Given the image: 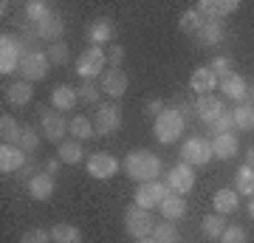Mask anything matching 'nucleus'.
Wrapping results in <instances>:
<instances>
[{
  "label": "nucleus",
  "mask_w": 254,
  "mask_h": 243,
  "mask_svg": "<svg viewBox=\"0 0 254 243\" xmlns=\"http://www.w3.org/2000/svg\"><path fill=\"white\" fill-rule=\"evenodd\" d=\"M161 159L150 150H133V153H127L125 159V172L127 178H133L136 184H147V181H158L161 175Z\"/></svg>",
  "instance_id": "1"
},
{
  "label": "nucleus",
  "mask_w": 254,
  "mask_h": 243,
  "mask_svg": "<svg viewBox=\"0 0 254 243\" xmlns=\"http://www.w3.org/2000/svg\"><path fill=\"white\" fill-rule=\"evenodd\" d=\"M184 127H187V125H184V113H181V110L167 108L161 116L155 119L153 130H155V139H158L161 144H173V142H178V139H181Z\"/></svg>",
  "instance_id": "2"
},
{
  "label": "nucleus",
  "mask_w": 254,
  "mask_h": 243,
  "mask_svg": "<svg viewBox=\"0 0 254 243\" xmlns=\"http://www.w3.org/2000/svg\"><path fill=\"white\" fill-rule=\"evenodd\" d=\"M26 54H28V51L23 48L20 37L3 34V37H0V74L6 77V74L20 71V63H23V57H26Z\"/></svg>",
  "instance_id": "3"
},
{
  "label": "nucleus",
  "mask_w": 254,
  "mask_h": 243,
  "mask_svg": "<svg viewBox=\"0 0 254 243\" xmlns=\"http://www.w3.org/2000/svg\"><path fill=\"white\" fill-rule=\"evenodd\" d=\"M125 229L127 235H133L136 241H141V238H150L155 229V221L153 215H150V209H141V207H127L125 209Z\"/></svg>",
  "instance_id": "4"
},
{
  "label": "nucleus",
  "mask_w": 254,
  "mask_h": 243,
  "mask_svg": "<svg viewBox=\"0 0 254 243\" xmlns=\"http://www.w3.org/2000/svg\"><path fill=\"white\" fill-rule=\"evenodd\" d=\"M105 63H108V54L96 45H91L76 57V74L82 80H96L99 74H105Z\"/></svg>",
  "instance_id": "5"
},
{
  "label": "nucleus",
  "mask_w": 254,
  "mask_h": 243,
  "mask_svg": "<svg viewBox=\"0 0 254 243\" xmlns=\"http://www.w3.org/2000/svg\"><path fill=\"white\" fill-rule=\"evenodd\" d=\"M40 127H43L48 142H57V144H63L65 133H71V122H65L60 110H48V108L40 110Z\"/></svg>",
  "instance_id": "6"
},
{
  "label": "nucleus",
  "mask_w": 254,
  "mask_h": 243,
  "mask_svg": "<svg viewBox=\"0 0 254 243\" xmlns=\"http://www.w3.org/2000/svg\"><path fill=\"white\" fill-rule=\"evenodd\" d=\"M181 156H184V164H190V167H203V164H209V159L215 153H212L209 139H203V136H190L181 147Z\"/></svg>",
  "instance_id": "7"
},
{
  "label": "nucleus",
  "mask_w": 254,
  "mask_h": 243,
  "mask_svg": "<svg viewBox=\"0 0 254 243\" xmlns=\"http://www.w3.org/2000/svg\"><path fill=\"white\" fill-rule=\"evenodd\" d=\"M48 65H51V60H48V51H37V48H34V51H28V54L23 57L20 71H23L26 82H40V80H46Z\"/></svg>",
  "instance_id": "8"
},
{
  "label": "nucleus",
  "mask_w": 254,
  "mask_h": 243,
  "mask_svg": "<svg viewBox=\"0 0 254 243\" xmlns=\"http://www.w3.org/2000/svg\"><path fill=\"white\" fill-rule=\"evenodd\" d=\"M167 189L170 192H175V195H187V192H192V187H195V172H192L190 164H175L173 170L167 172Z\"/></svg>",
  "instance_id": "9"
},
{
  "label": "nucleus",
  "mask_w": 254,
  "mask_h": 243,
  "mask_svg": "<svg viewBox=\"0 0 254 243\" xmlns=\"http://www.w3.org/2000/svg\"><path fill=\"white\" fill-rule=\"evenodd\" d=\"M167 184H161V181H147V184H138L136 189V207L141 209H155L161 207V201L167 198Z\"/></svg>",
  "instance_id": "10"
},
{
  "label": "nucleus",
  "mask_w": 254,
  "mask_h": 243,
  "mask_svg": "<svg viewBox=\"0 0 254 243\" xmlns=\"http://www.w3.org/2000/svg\"><path fill=\"white\" fill-rule=\"evenodd\" d=\"M122 125V110L116 105H96V133L99 136H110L113 130H119Z\"/></svg>",
  "instance_id": "11"
},
{
  "label": "nucleus",
  "mask_w": 254,
  "mask_h": 243,
  "mask_svg": "<svg viewBox=\"0 0 254 243\" xmlns=\"http://www.w3.org/2000/svg\"><path fill=\"white\" fill-rule=\"evenodd\" d=\"M127 88H130V80H127V74L122 71V68H108V71L102 74V90L108 93V96H113V99H119V96H125Z\"/></svg>",
  "instance_id": "12"
},
{
  "label": "nucleus",
  "mask_w": 254,
  "mask_h": 243,
  "mask_svg": "<svg viewBox=\"0 0 254 243\" xmlns=\"http://www.w3.org/2000/svg\"><path fill=\"white\" fill-rule=\"evenodd\" d=\"M34 34L40 37V40H48L51 45L60 43V40H63V34H65L63 17H57V14H51V11H48L40 23H34Z\"/></svg>",
  "instance_id": "13"
},
{
  "label": "nucleus",
  "mask_w": 254,
  "mask_h": 243,
  "mask_svg": "<svg viewBox=\"0 0 254 243\" xmlns=\"http://www.w3.org/2000/svg\"><path fill=\"white\" fill-rule=\"evenodd\" d=\"M119 172V162L116 156L110 153H93L91 159H88V175H93V178H110V175H116Z\"/></svg>",
  "instance_id": "14"
},
{
  "label": "nucleus",
  "mask_w": 254,
  "mask_h": 243,
  "mask_svg": "<svg viewBox=\"0 0 254 243\" xmlns=\"http://www.w3.org/2000/svg\"><path fill=\"white\" fill-rule=\"evenodd\" d=\"M190 88L198 93V96H209L215 88H220V80L212 74V68L209 65H203V68H195L190 77Z\"/></svg>",
  "instance_id": "15"
},
{
  "label": "nucleus",
  "mask_w": 254,
  "mask_h": 243,
  "mask_svg": "<svg viewBox=\"0 0 254 243\" xmlns=\"http://www.w3.org/2000/svg\"><path fill=\"white\" fill-rule=\"evenodd\" d=\"M195 9H198L206 20H220V17L235 14L237 11V0H200Z\"/></svg>",
  "instance_id": "16"
},
{
  "label": "nucleus",
  "mask_w": 254,
  "mask_h": 243,
  "mask_svg": "<svg viewBox=\"0 0 254 243\" xmlns=\"http://www.w3.org/2000/svg\"><path fill=\"white\" fill-rule=\"evenodd\" d=\"M26 164V153L17 144H0V172H17Z\"/></svg>",
  "instance_id": "17"
},
{
  "label": "nucleus",
  "mask_w": 254,
  "mask_h": 243,
  "mask_svg": "<svg viewBox=\"0 0 254 243\" xmlns=\"http://www.w3.org/2000/svg\"><path fill=\"white\" fill-rule=\"evenodd\" d=\"M195 110H198L200 122H206V125H212L215 119L226 110V105H223V99H218L215 93H209V96H198V102H195Z\"/></svg>",
  "instance_id": "18"
},
{
  "label": "nucleus",
  "mask_w": 254,
  "mask_h": 243,
  "mask_svg": "<svg viewBox=\"0 0 254 243\" xmlns=\"http://www.w3.org/2000/svg\"><path fill=\"white\" fill-rule=\"evenodd\" d=\"M28 195L34 201H48L54 195V178H51V172H37L28 178Z\"/></svg>",
  "instance_id": "19"
},
{
  "label": "nucleus",
  "mask_w": 254,
  "mask_h": 243,
  "mask_svg": "<svg viewBox=\"0 0 254 243\" xmlns=\"http://www.w3.org/2000/svg\"><path fill=\"white\" fill-rule=\"evenodd\" d=\"M220 90H223L226 99H235L237 105H240V102H246V96H249V82H246L240 74H229L226 80H220Z\"/></svg>",
  "instance_id": "20"
},
{
  "label": "nucleus",
  "mask_w": 254,
  "mask_h": 243,
  "mask_svg": "<svg viewBox=\"0 0 254 243\" xmlns=\"http://www.w3.org/2000/svg\"><path fill=\"white\" fill-rule=\"evenodd\" d=\"M31 96H34V85H31V82H26V80L11 82L9 88H6V99H9V105H14V108L28 105V102H31Z\"/></svg>",
  "instance_id": "21"
},
{
  "label": "nucleus",
  "mask_w": 254,
  "mask_h": 243,
  "mask_svg": "<svg viewBox=\"0 0 254 243\" xmlns=\"http://www.w3.org/2000/svg\"><path fill=\"white\" fill-rule=\"evenodd\" d=\"M113 31H116V26H113V20L102 17L96 20L91 28H88V40H91V45H96V48H102L105 43H110L113 40Z\"/></svg>",
  "instance_id": "22"
},
{
  "label": "nucleus",
  "mask_w": 254,
  "mask_h": 243,
  "mask_svg": "<svg viewBox=\"0 0 254 243\" xmlns=\"http://www.w3.org/2000/svg\"><path fill=\"white\" fill-rule=\"evenodd\" d=\"M79 102V96H76V90L71 88V85H57L54 90H51V105H54L60 113H65V110H73V105Z\"/></svg>",
  "instance_id": "23"
},
{
  "label": "nucleus",
  "mask_w": 254,
  "mask_h": 243,
  "mask_svg": "<svg viewBox=\"0 0 254 243\" xmlns=\"http://www.w3.org/2000/svg\"><path fill=\"white\" fill-rule=\"evenodd\" d=\"M212 204H215V212H218V215H232V212L240 207L237 192H235V189H229V187L218 189V192L212 195Z\"/></svg>",
  "instance_id": "24"
},
{
  "label": "nucleus",
  "mask_w": 254,
  "mask_h": 243,
  "mask_svg": "<svg viewBox=\"0 0 254 243\" xmlns=\"http://www.w3.org/2000/svg\"><path fill=\"white\" fill-rule=\"evenodd\" d=\"M223 37H226V31H223V23H220V20H206L203 28L198 31L200 45H209V48L220 45V43H223Z\"/></svg>",
  "instance_id": "25"
},
{
  "label": "nucleus",
  "mask_w": 254,
  "mask_h": 243,
  "mask_svg": "<svg viewBox=\"0 0 254 243\" xmlns=\"http://www.w3.org/2000/svg\"><path fill=\"white\" fill-rule=\"evenodd\" d=\"M232 119H235L237 130H254V99L246 96V102H240V105L232 110Z\"/></svg>",
  "instance_id": "26"
},
{
  "label": "nucleus",
  "mask_w": 254,
  "mask_h": 243,
  "mask_svg": "<svg viewBox=\"0 0 254 243\" xmlns=\"http://www.w3.org/2000/svg\"><path fill=\"white\" fill-rule=\"evenodd\" d=\"M212 153H215V159H223V162L235 159L237 156V139L232 133L215 136V142H212Z\"/></svg>",
  "instance_id": "27"
},
{
  "label": "nucleus",
  "mask_w": 254,
  "mask_h": 243,
  "mask_svg": "<svg viewBox=\"0 0 254 243\" xmlns=\"http://www.w3.org/2000/svg\"><path fill=\"white\" fill-rule=\"evenodd\" d=\"M161 215L164 221H178V218H184V212H187V204H184L181 195H175V192H167V198L161 201Z\"/></svg>",
  "instance_id": "28"
},
{
  "label": "nucleus",
  "mask_w": 254,
  "mask_h": 243,
  "mask_svg": "<svg viewBox=\"0 0 254 243\" xmlns=\"http://www.w3.org/2000/svg\"><path fill=\"white\" fill-rule=\"evenodd\" d=\"M20 136H23V125H17L14 116L3 113L0 116V139H3V144H17Z\"/></svg>",
  "instance_id": "29"
},
{
  "label": "nucleus",
  "mask_w": 254,
  "mask_h": 243,
  "mask_svg": "<svg viewBox=\"0 0 254 243\" xmlns=\"http://www.w3.org/2000/svg\"><path fill=\"white\" fill-rule=\"evenodd\" d=\"M82 142H76V139H65L63 144H57V156H60V162L63 164H76L82 162Z\"/></svg>",
  "instance_id": "30"
},
{
  "label": "nucleus",
  "mask_w": 254,
  "mask_h": 243,
  "mask_svg": "<svg viewBox=\"0 0 254 243\" xmlns=\"http://www.w3.org/2000/svg\"><path fill=\"white\" fill-rule=\"evenodd\" d=\"M51 241L54 243H82L79 226L73 224H54L51 226Z\"/></svg>",
  "instance_id": "31"
},
{
  "label": "nucleus",
  "mask_w": 254,
  "mask_h": 243,
  "mask_svg": "<svg viewBox=\"0 0 254 243\" xmlns=\"http://www.w3.org/2000/svg\"><path fill=\"white\" fill-rule=\"evenodd\" d=\"M235 192L237 195H254V167L243 164L235 172Z\"/></svg>",
  "instance_id": "32"
},
{
  "label": "nucleus",
  "mask_w": 254,
  "mask_h": 243,
  "mask_svg": "<svg viewBox=\"0 0 254 243\" xmlns=\"http://www.w3.org/2000/svg\"><path fill=\"white\" fill-rule=\"evenodd\" d=\"M226 226H229L226 215L212 212V215L203 218V235H206V238H212V241H220V238H223V232H226Z\"/></svg>",
  "instance_id": "33"
},
{
  "label": "nucleus",
  "mask_w": 254,
  "mask_h": 243,
  "mask_svg": "<svg viewBox=\"0 0 254 243\" xmlns=\"http://www.w3.org/2000/svg\"><path fill=\"white\" fill-rule=\"evenodd\" d=\"M71 136L76 142H88V139L96 136V127H93V122L88 116H73L71 119Z\"/></svg>",
  "instance_id": "34"
},
{
  "label": "nucleus",
  "mask_w": 254,
  "mask_h": 243,
  "mask_svg": "<svg viewBox=\"0 0 254 243\" xmlns=\"http://www.w3.org/2000/svg\"><path fill=\"white\" fill-rule=\"evenodd\" d=\"M203 23H206V17H203L198 9H187V11L181 14V20H178L181 31H187V34H195V37H198V31L203 28Z\"/></svg>",
  "instance_id": "35"
},
{
  "label": "nucleus",
  "mask_w": 254,
  "mask_h": 243,
  "mask_svg": "<svg viewBox=\"0 0 254 243\" xmlns=\"http://www.w3.org/2000/svg\"><path fill=\"white\" fill-rule=\"evenodd\" d=\"M150 238H153L155 243H178V229H175L173 221H164V224H155Z\"/></svg>",
  "instance_id": "36"
},
{
  "label": "nucleus",
  "mask_w": 254,
  "mask_h": 243,
  "mask_svg": "<svg viewBox=\"0 0 254 243\" xmlns=\"http://www.w3.org/2000/svg\"><path fill=\"white\" fill-rule=\"evenodd\" d=\"M48 60H51V65H68L71 63V48H68V43H54L51 48H48Z\"/></svg>",
  "instance_id": "37"
},
{
  "label": "nucleus",
  "mask_w": 254,
  "mask_h": 243,
  "mask_svg": "<svg viewBox=\"0 0 254 243\" xmlns=\"http://www.w3.org/2000/svg\"><path fill=\"white\" fill-rule=\"evenodd\" d=\"M209 68H212V74H215L218 80H226L229 74H235V63H232L229 57H215V60H209Z\"/></svg>",
  "instance_id": "38"
},
{
  "label": "nucleus",
  "mask_w": 254,
  "mask_h": 243,
  "mask_svg": "<svg viewBox=\"0 0 254 243\" xmlns=\"http://www.w3.org/2000/svg\"><path fill=\"white\" fill-rule=\"evenodd\" d=\"M17 147L23 150V153H34L37 147H40V136H37L34 127H23V136H20Z\"/></svg>",
  "instance_id": "39"
},
{
  "label": "nucleus",
  "mask_w": 254,
  "mask_h": 243,
  "mask_svg": "<svg viewBox=\"0 0 254 243\" xmlns=\"http://www.w3.org/2000/svg\"><path fill=\"white\" fill-rule=\"evenodd\" d=\"M76 96H79V102H88V105H96L99 102V88L93 85V80H85L76 88Z\"/></svg>",
  "instance_id": "40"
},
{
  "label": "nucleus",
  "mask_w": 254,
  "mask_h": 243,
  "mask_svg": "<svg viewBox=\"0 0 254 243\" xmlns=\"http://www.w3.org/2000/svg\"><path fill=\"white\" fill-rule=\"evenodd\" d=\"M46 14H48V6L43 3V0H28V3H26V17H28V23H40Z\"/></svg>",
  "instance_id": "41"
},
{
  "label": "nucleus",
  "mask_w": 254,
  "mask_h": 243,
  "mask_svg": "<svg viewBox=\"0 0 254 243\" xmlns=\"http://www.w3.org/2000/svg\"><path fill=\"white\" fill-rule=\"evenodd\" d=\"M232 127H235V119H232V113H229V110H223V113L212 122V133H215V136L232 133Z\"/></svg>",
  "instance_id": "42"
},
{
  "label": "nucleus",
  "mask_w": 254,
  "mask_h": 243,
  "mask_svg": "<svg viewBox=\"0 0 254 243\" xmlns=\"http://www.w3.org/2000/svg\"><path fill=\"white\" fill-rule=\"evenodd\" d=\"M220 243H249V235H246L243 226H226V232H223V238H220Z\"/></svg>",
  "instance_id": "43"
},
{
  "label": "nucleus",
  "mask_w": 254,
  "mask_h": 243,
  "mask_svg": "<svg viewBox=\"0 0 254 243\" xmlns=\"http://www.w3.org/2000/svg\"><path fill=\"white\" fill-rule=\"evenodd\" d=\"M48 241H51V232L48 229H40V226L23 232V238H20V243H48Z\"/></svg>",
  "instance_id": "44"
},
{
  "label": "nucleus",
  "mask_w": 254,
  "mask_h": 243,
  "mask_svg": "<svg viewBox=\"0 0 254 243\" xmlns=\"http://www.w3.org/2000/svg\"><path fill=\"white\" fill-rule=\"evenodd\" d=\"M122 57H125V48H122V45H113V48L108 51V60L116 63V68H119V63H122Z\"/></svg>",
  "instance_id": "45"
},
{
  "label": "nucleus",
  "mask_w": 254,
  "mask_h": 243,
  "mask_svg": "<svg viewBox=\"0 0 254 243\" xmlns=\"http://www.w3.org/2000/svg\"><path fill=\"white\" fill-rule=\"evenodd\" d=\"M147 110H150V113H153V116L158 119V116H161V113H164L167 108H164V102H161V99H153L150 105H147Z\"/></svg>",
  "instance_id": "46"
},
{
  "label": "nucleus",
  "mask_w": 254,
  "mask_h": 243,
  "mask_svg": "<svg viewBox=\"0 0 254 243\" xmlns=\"http://www.w3.org/2000/svg\"><path fill=\"white\" fill-rule=\"evenodd\" d=\"M246 164H249V167H254V144L246 150Z\"/></svg>",
  "instance_id": "47"
},
{
  "label": "nucleus",
  "mask_w": 254,
  "mask_h": 243,
  "mask_svg": "<svg viewBox=\"0 0 254 243\" xmlns=\"http://www.w3.org/2000/svg\"><path fill=\"white\" fill-rule=\"evenodd\" d=\"M136 243H155L153 238H141V241H136Z\"/></svg>",
  "instance_id": "48"
},
{
  "label": "nucleus",
  "mask_w": 254,
  "mask_h": 243,
  "mask_svg": "<svg viewBox=\"0 0 254 243\" xmlns=\"http://www.w3.org/2000/svg\"><path fill=\"white\" fill-rule=\"evenodd\" d=\"M249 212H252V218H254V198H252V204H249Z\"/></svg>",
  "instance_id": "49"
}]
</instances>
